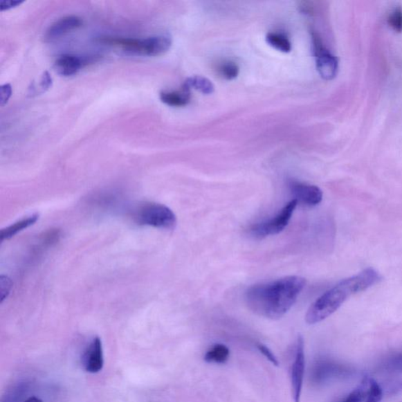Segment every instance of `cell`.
<instances>
[{
    "instance_id": "6da1fadb",
    "label": "cell",
    "mask_w": 402,
    "mask_h": 402,
    "mask_svg": "<svg viewBox=\"0 0 402 402\" xmlns=\"http://www.w3.org/2000/svg\"><path fill=\"white\" fill-rule=\"evenodd\" d=\"M305 285L306 280L299 276L255 284L246 291V304L258 316L277 320L293 307Z\"/></svg>"
},
{
    "instance_id": "7a4b0ae2",
    "label": "cell",
    "mask_w": 402,
    "mask_h": 402,
    "mask_svg": "<svg viewBox=\"0 0 402 402\" xmlns=\"http://www.w3.org/2000/svg\"><path fill=\"white\" fill-rule=\"evenodd\" d=\"M381 280L378 273L368 268L358 275L343 280L313 302L306 314V322L316 325L334 313L349 297L360 293Z\"/></svg>"
},
{
    "instance_id": "3957f363",
    "label": "cell",
    "mask_w": 402,
    "mask_h": 402,
    "mask_svg": "<svg viewBox=\"0 0 402 402\" xmlns=\"http://www.w3.org/2000/svg\"><path fill=\"white\" fill-rule=\"evenodd\" d=\"M98 42L124 50L128 54L149 57L165 55L172 44L171 38L166 36L145 39L104 37L99 38Z\"/></svg>"
},
{
    "instance_id": "277c9868",
    "label": "cell",
    "mask_w": 402,
    "mask_h": 402,
    "mask_svg": "<svg viewBox=\"0 0 402 402\" xmlns=\"http://www.w3.org/2000/svg\"><path fill=\"white\" fill-rule=\"evenodd\" d=\"M135 218L139 224L172 230L176 227V214L168 207L157 203H145L136 210Z\"/></svg>"
},
{
    "instance_id": "5b68a950",
    "label": "cell",
    "mask_w": 402,
    "mask_h": 402,
    "mask_svg": "<svg viewBox=\"0 0 402 402\" xmlns=\"http://www.w3.org/2000/svg\"><path fill=\"white\" fill-rule=\"evenodd\" d=\"M297 205H298V201H291L276 217L253 226L250 229V235L255 238L262 239L280 234L288 226Z\"/></svg>"
},
{
    "instance_id": "8992f818",
    "label": "cell",
    "mask_w": 402,
    "mask_h": 402,
    "mask_svg": "<svg viewBox=\"0 0 402 402\" xmlns=\"http://www.w3.org/2000/svg\"><path fill=\"white\" fill-rule=\"evenodd\" d=\"M312 39L317 68L320 77L326 80H334L336 77L338 68H339V62L336 57L325 48L317 33H312Z\"/></svg>"
},
{
    "instance_id": "52a82bcc",
    "label": "cell",
    "mask_w": 402,
    "mask_h": 402,
    "mask_svg": "<svg viewBox=\"0 0 402 402\" xmlns=\"http://www.w3.org/2000/svg\"><path fill=\"white\" fill-rule=\"evenodd\" d=\"M304 338L299 336L295 342V358L291 366V383L294 402H300L305 374Z\"/></svg>"
},
{
    "instance_id": "ba28073f",
    "label": "cell",
    "mask_w": 402,
    "mask_h": 402,
    "mask_svg": "<svg viewBox=\"0 0 402 402\" xmlns=\"http://www.w3.org/2000/svg\"><path fill=\"white\" fill-rule=\"evenodd\" d=\"M351 374L347 366L331 360H320L313 369V378L316 383H325L334 378H345Z\"/></svg>"
},
{
    "instance_id": "9c48e42d",
    "label": "cell",
    "mask_w": 402,
    "mask_h": 402,
    "mask_svg": "<svg viewBox=\"0 0 402 402\" xmlns=\"http://www.w3.org/2000/svg\"><path fill=\"white\" fill-rule=\"evenodd\" d=\"M291 194L297 201L307 206H316L322 201L323 193L318 186L291 180L289 184Z\"/></svg>"
},
{
    "instance_id": "30bf717a",
    "label": "cell",
    "mask_w": 402,
    "mask_h": 402,
    "mask_svg": "<svg viewBox=\"0 0 402 402\" xmlns=\"http://www.w3.org/2000/svg\"><path fill=\"white\" fill-rule=\"evenodd\" d=\"M84 369L90 374H98L104 366L102 342L99 337H95L87 347L83 357Z\"/></svg>"
},
{
    "instance_id": "8fae6325",
    "label": "cell",
    "mask_w": 402,
    "mask_h": 402,
    "mask_svg": "<svg viewBox=\"0 0 402 402\" xmlns=\"http://www.w3.org/2000/svg\"><path fill=\"white\" fill-rule=\"evenodd\" d=\"M87 64L84 57L75 55H63L55 63V71L62 77L77 74Z\"/></svg>"
},
{
    "instance_id": "7c38bea8",
    "label": "cell",
    "mask_w": 402,
    "mask_h": 402,
    "mask_svg": "<svg viewBox=\"0 0 402 402\" xmlns=\"http://www.w3.org/2000/svg\"><path fill=\"white\" fill-rule=\"evenodd\" d=\"M83 25V21L77 16H67L56 21L46 30L45 37L52 40L63 36Z\"/></svg>"
},
{
    "instance_id": "4fadbf2b",
    "label": "cell",
    "mask_w": 402,
    "mask_h": 402,
    "mask_svg": "<svg viewBox=\"0 0 402 402\" xmlns=\"http://www.w3.org/2000/svg\"><path fill=\"white\" fill-rule=\"evenodd\" d=\"M160 98L162 102L172 107H183L188 106L190 102V90L183 89L180 91H163L161 93Z\"/></svg>"
},
{
    "instance_id": "5bb4252c",
    "label": "cell",
    "mask_w": 402,
    "mask_h": 402,
    "mask_svg": "<svg viewBox=\"0 0 402 402\" xmlns=\"http://www.w3.org/2000/svg\"><path fill=\"white\" fill-rule=\"evenodd\" d=\"M38 219L39 214H35L31 215V217L19 221V222L7 227V228L3 229L1 230V234H0L1 241L9 240V239L12 238L17 234H19V232L36 223Z\"/></svg>"
},
{
    "instance_id": "9a60e30c",
    "label": "cell",
    "mask_w": 402,
    "mask_h": 402,
    "mask_svg": "<svg viewBox=\"0 0 402 402\" xmlns=\"http://www.w3.org/2000/svg\"><path fill=\"white\" fill-rule=\"evenodd\" d=\"M230 349L224 345H214L205 355L208 363L225 364L230 358Z\"/></svg>"
},
{
    "instance_id": "2e32d148",
    "label": "cell",
    "mask_w": 402,
    "mask_h": 402,
    "mask_svg": "<svg viewBox=\"0 0 402 402\" xmlns=\"http://www.w3.org/2000/svg\"><path fill=\"white\" fill-rule=\"evenodd\" d=\"M184 87L188 90L193 89L199 91L205 95L212 94L214 90L212 81L205 77H200V75L189 78L185 81Z\"/></svg>"
},
{
    "instance_id": "e0dca14e",
    "label": "cell",
    "mask_w": 402,
    "mask_h": 402,
    "mask_svg": "<svg viewBox=\"0 0 402 402\" xmlns=\"http://www.w3.org/2000/svg\"><path fill=\"white\" fill-rule=\"evenodd\" d=\"M266 42L273 48L284 53H289L291 50V44L290 40L284 35L277 33H270L267 34Z\"/></svg>"
},
{
    "instance_id": "ac0fdd59",
    "label": "cell",
    "mask_w": 402,
    "mask_h": 402,
    "mask_svg": "<svg viewBox=\"0 0 402 402\" xmlns=\"http://www.w3.org/2000/svg\"><path fill=\"white\" fill-rule=\"evenodd\" d=\"M239 71H240V69H239L237 64L230 61L220 63L217 67V72L219 77L227 80L235 79L239 74Z\"/></svg>"
},
{
    "instance_id": "d6986e66",
    "label": "cell",
    "mask_w": 402,
    "mask_h": 402,
    "mask_svg": "<svg viewBox=\"0 0 402 402\" xmlns=\"http://www.w3.org/2000/svg\"><path fill=\"white\" fill-rule=\"evenodd\" d=\"M369 377L365 376L360 385L349 393L342 402H363L365 400L369 387Z\"/></svg>"
},
{
    "instance_id": "ffe728a7",
    "label": "cell",
    "mask_w": 402,
    "mask_h": 402,
    "mask_svg": "<svg viewBox=\"0 0 402 402\" xmlns=\"http://www.w3.org/2000/svg\"><path fill=\"white\" fill-rule=\"evenodd\" d=\"M383 398V390L374 378L369 377V387L365 402H381Z\"/></svg>"
},
{
    "instance_id": "44dd1931",
    "label": "cell",
    "mask_w": 402,
    "mask_h": 402,
    "mask_svg": "<svg viewBox=\"0 0 402 402\" xmlns=\"http://www.w3.org/2000/svg\"><path fill=\"white\" fill-rule=\"evenodd\" d=\"M389 25L395 32H402V10L400 8L395 9L389 17Z\"/></svg>"
},
{
    "instance_id": "7402d4cb",
    "label": "cell",
    "mask_w": 402,
    "mask_h": 402,
    "mask_svg": "<svg viewBox=\"0 0 402 402\" xmlns=\"http://www.w3.org/2000/svg\"><path fill=\"white\" fill-rule=\"evenodd\" d=\"M12 95V86L10 84H5L0 87V103L4 107Z\"/></svg>"
},
{
    "instance_id": "603a6c76",
    "label": "cell",
    "mask_w": 402,
    "mask_h": 402,
    "mask_svg": "<svg viewBox=\"0 0 402 402\" xmlns=\"http://www.w3.org/2000/svg\"><path fill=\"white\" fill-rule=\"evenodd\" d=\"M11 286H12V284H11L10 280L4 276H1L0 277V290H1V302L7 298L8 296Z\"/></svg>"
},
{
    "instance_id": "cb8c5ba5",
    "label": "cell",
    "mask_w": 402,
    "mask_h": 402,
    "mask_svg": "<svg viewBox=\"0 0 402 402\" xmlns=\"http://www.w3.org/2000/svg\"><path fill=\"white\" fill-rule=\"evenodd\" d=\"M259 351L264 355V356L271 361V363L275 366H279V361L269 348L264 345H258Z\"/></svg>"
},
{
    "instance_id": "d4e9b609",
    "label": "cell",
    "mask_w": 402,
    "mask_h": 402,
    "mask_svg": "<svg viewBox=\"0 0 402 402\" xmlns=\"http://www.w3.org/2000/svg\"><path fill=\"white\" fill-rule=\"evenodd\" d=\"M52 85V77L48 71L43 73L42 79H40L39 91L42 93L48 91Z\"/></svg>"
},
{
    "instance_id": "484cf974",
    "label": "cell",
    "mask_w": 402,
    "mask_h": 402,
    "mask_svg": "<svg viewBox=\"0 0 402 402\" xmlns=\"http://www.w3.org/2000/svg\"><path fill=\"white\" fill-rule=\"evenodd\" d=\"M388 368L393 370H402V354L390 360Z\"/></svg>"
},
{
    "instance_id": "4316f807",
    "label": "cell",
    "mask_w": 402,
    "mask_h": 402,
    "mask_svg": "<svg viewBox=\"0 0 402 402\" xmlns=\"http://www.w3.org/2000/svg\"><path fill=\"white\" fill-rule=\"evenodd\" d=\"M24 3V1H15V0H4L0 3V10L1 11L8 10L17 7H19L21 4Z\"/></svg>"
},
{
    "instance_id": "83f0119b",
    "label": "cell",
    "mask_w": 402,
    "mask_h": 402,
    "mask_svg": "<svg viewBox=\"0 0 402 402\" xmlns=\"http://www.w3.org/2000/svg\"><path fill=\"white\" fill-rule=\"evenodd\" d=\"M25 402H43V401L38 398L33 397V398H29Z\"/></svg>"
}]
</instances>
